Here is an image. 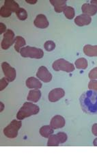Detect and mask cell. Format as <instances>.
<instances>
[{"label":"cell","instance_id":"cell-1","mask_svg":"<svg viewBox=\"0 0 97 158\" xmlns=\"http://www.w3.org/2000/svg\"><path fill=\"white\" fill-rule=\"evenodd\" d=\"M83 111L88 114H97V92L87 90L81 94L79 99Z\"/></svg>","mask_w":97,"mask_h":158},{"label":"cell","instance_id":"cell-2","mask_svg":"<svg viewBox=\"0 0 97 158\" xmlns=\"http://www.w3.org/2000/svg\"><path fill=\"white\" fill-rule=\"evenodd\" d=\"M39 111L40 107L37 105H35L32 102H26L17 112V118L18 121H22L33 115L38 114Z\"/></svg>","mask_w":97,"mask_h":158},{"label":"cell","instance_id":"cell-3","mask_svg":"<svg viewBox=\"0 0 97 158\" xmlns=\"http://www.w3.org/2000/svg\"><path fill=\"white\" fill-rule=\"evenodd\" d=\"M20 54L23 58H30L34 59H41L44 56V52L41 49L34 47L27 46L21 49Z\"/></svg>","mask_w":97,"mask_h":158},{"label":"cell","instance_id":"cell-4","mask_svg":"<svg viewBox=\"0 0 97 158\" xmlns=\"http://www.w3.org/2000/svg\"><path fill=\"white\" fill-rule=\"evenodd\" d=\"M22 127L21 121L12 120L11 123L4 129V134L6 137L10 139H14L17 137L18 130Z\"/></svg>","mask_w":97,"mask_h":158},{"label":"cell","instance_id":"cell-5","mask_svg":"<svg viewBox=\"0 0 97 158\" xmlns=\"http://www.w3.org/2000/svg\"><path fill=\"white\" fill-rule=\"evenodd\" d=\"M52 68L55 71H65L67 73H71L75 71V67L72 63L68 62L63 58L58 59L55 60L52 64Z\"/></svg>","mask_w":97,"mask_h":158},{"label":"cell","instance_id":"cell-6","mask_svg":"<svg viewBox=\"0 0 97 158\" xmlns=\"http://www.w3.org/2000/svg\"><path fill=\"white\" fill-rule=\"evenodd\" d=\"M68 140V136L64 132H58L57 134L49 136L47 142L48 147H58L59 144H63Z\"/></svg>","mask_w":97,"mask_h":158},{"label":"cell","instance_id":"cell-7","mask_svg":"<svg viewBox=\"0 0 97 158\" xmlns=\"http://www.w3.org/2000/svg\"><path fill=\"white\" fill-rule=\"evenodd\" d=\"M15 38L16 37H15L14 31L10 29L7 30L4 34V38L1 43L2 48L4 50L8 49L14 43Z\"/></svg>","mask_w":97,"mask_h":158},{"label":"cell","instance_id":"cell-8","mask_svg":"<svg viewBox=\"0 0 97 158\" xmlns=\"http://www.w3.org/2000/svg\"><path fill=\"white\" fill-rule=\"evenodd\" d=\"M2 69L5 75V77L10 82L14 81L17 77L16 69L12 67L7 62H4L2 63Z\"/></svg>","mask_w":97,"mask_h":158},{"label":"cell","instance_id":"cell-9","mask_svg":"<svg viewBox=\"0 0 97 158\" xmlns=\"http://www.w3.org/2000/svg\"><path fill=\"white\" fill-rule=\"evenodd\" d=\"M81 10L83 15L90 17L95 15L97 13V0H92L90 3H86L81 6Z\"/></svg>","mask_w":97,"mask_h":158},{"label":"cell","instance_id":"cell-10","mask_svg":"<svg viewBox=\"0 0 97 158\" xmlns=\"http://www.w3.org/2000/svg\"><path fill=\"white\" fill-rule=\"evenodd\" d=\"M36 76L44 83H49L52 80V75L46 66H41L36 73Z\"/></svg>","mask_w":97,"mask_h":158},{"label":"cell","instance_id":"cell-11","mask_svg":"<svg viewBox=\"0 0 97 158\" xmlns=\"http://www.w3.org/2000/svg\"><path fill=\"white\" fill-rule=\"evenodd\" d=\"M65 96V91L60 88H54L52 90L50 91L49 93L48 99L50 102L54 103L57 102L62 98H63Z\"/></svg>","mask_w":97,"mask_h":158},{"label":"cell","instance_id":"cell-12","mask_svg":"<svg viewBox=\"0 0 97 158\" xmlns=\"http://www.w3.org/2000/svg\"><path fill=\"white\" fill-rule=\"evenodd\" d=\"M34 25L36 27L40 29H45L47 28L49 26V21L45 15L42 14H40L36 16V17L34 21Z\"/></svg>","mask_w":97,"mask_h":158},{"label":"cell","instance_id":"cell-13","mask_svg":"<svg viewBox=\"0 0 97 158\" xmlns=\"http://www.w3.org/2000/svg\"><path fill=\"white\" fill-rule=\"evenodd\" d=\"M66 124L65 119L60 115H56L54 116L50 122V125L54 129H58L63 128Z\"/></svg>","mask_w":97,"mask_h":158},{"label":"cell","instance_id":"cell-14","mask_svg":"<svg viewBox=\"0 0 97 158\" xmlns=\"http://www.w3.org/2000/svg\"><path fill=\"white\" fill-rule=\"evenodd\" d=\"M92 22V18L86 15H81L75 19V23L79 27L88 26Z\"/></svg>","mask_w":97,"mask_h":158},{"label":"cell","instance_id":"cell-15","mask_svg":"<svg viewBox=\"0 0 97 158\" xmlns=\"http://www.w3.org/2000/svg\"><path fill=\"white\" fill-rule=\"evenodd\" d=\"M67 0H50V3L54 6V10L58 13L64 12L67 8Z\"/></svg>","mask_w":97,"mask_h":158},{"label":"cell","instance_id":"cell-16","mask_svg":"<svg viewBox=\"0 0 97 158\" xmlns=\"http://www.w3.org/2000/svg\"><path fill=\"white\" fill-rule=\"evenodd\" d=\"M26 86L30 89H40L42 86L41 81L38 78L34 77H30L27 79L26 81Z\"/></svg>","mask_w":97,"mask_h":158},{"label":"cell","instance_id":"cell-17","mask_svg":"<svg viewBox=\"0 0 97 158\" xmlns=\"http://www.w3.org/2000/svg\"><path fill=\"white\" fill-rule=\"evenodd\" d=\"M41 97V92L39 89H35L30 90L27 97L28 102H31L32 103H37L40 100Z\"/></svg>","mask_w":97,"mask_h":158},{"label":"cell","instance_id":"cell-18","mask_svg":"<svg viewBox=\"0 0 97 158\" xmlns=\"http://www.w3.org/2000/svg\"><path fill=\"white\" fill-rule=\"evenodd\" d=\"M83 53L89 57H97V45H86L83 47Z\"/></svg>","mask_w":97,"mask_h":158},{"label":"cell","instance_id":"cell-19","mask_svg":"<svg viewBox=\"0 0 97 158\" xmlns=\"http://www.w3.org/2000/svg\"><path fill=\"white\" fill-rule=\"evenodd\" d=\"M54 129L51 127V125H44L40 129L39 133L43 138H49V136L54 134Z\"/></svg>","mask_w":97,"mask_h":158},{"label":"cell","instance_id":"cell-20","mask_svg":"<svg viewBox=\"0 0 97 158\" xmlns=\"http://www.w3.org/2000/svg\"><path fill=\"white\" fill-rule=\"evenodd\" d=\"M6 8H8L12 12H16L19 10V5L18 3L14 0H6L4 2V5Z\"/></svg>","mask_w":97,"mask_h":158},{"label":"cell","instance_id":"cell-21","mask_svg":"<svg viewBox=\"0 0 97 158\" xmlns=\"http://www.w3.org/2000/svg\"><path fill=\"white\" fill-rule=\"evenodd\" d=\"M26 42L24 38L20 36H17L15 38V42H14V49L16 50L17 52H19L21 49L26 46Z\"/></svg>","mask_w":97,"mask_h":158},{"label":"cell","instance_id":"cell-22","mask_svg":"<svg viewBox=\"0 0 97 158\" xmlns=\"http://www.w3.org/2000/svg\"><path fill=\"white\" fill-rule=\"evenodd\" d=\"M75 65L77 69H83V70H85V69H87V66H88V63H87V60L86 58H80L75 61Z\"/></svg>","mask_w":97,"mask_h":158},{"label":"cell","instance_id":"cell-23","mask_svg":"<svg viewBox=\"0 0 97 158\" xmlns=\"http://www.w3.org/2000/svg\"><path fill=\"white\" fill-rule=\"evenodd\" d=\"M64 15L68 19H73L75 15V9L71 7V6H67V8L65 9V10L63 12Z\"/></svg>","mask_w":97,"mask_h":158},{"label":"cell","instance_id":"cell-24","mask_svg":"<svg viewBox=\"0 0 97 158\" xmlns=\"http://www.w3.org/2000/svg\"><path fill=\"white\" fill-rule=\"evenodd\" d=\"M16 15L17 16L18 19L21 21H25L27 19V12L26 10V9H24L23 8H20L19 10H18L17 12Z\"/></svg>","mask_w":97,"mask_h":158},{"label":"cell","instance_id":"cell-25","mask_svg":"<svg viewBox=\"0 0 97 158\" xmlns=\"http://www.w3.org/2000/svg\"><path fill=\"white\" fill-rule=\"evenodd\" d=\"M44 48L46 52H52L54 51L55 48V43L52 40L46 41L44 44Z\"/></svg>","mask_w":97,"mask_h":158},{"label":"cell","instance_id":"cell-26","mask_svg":"<svg viewBox=\"0 0 97 158\" xmlns=\"http://www.w3.org/2000/svg\"><path fill=\"white\" fill-rule=\"evenodd\" d=\"M12 12L9 10L8 8H7L5 6H3L0 8V15L1 17H4V18H8L10 17Z\"/></svg>","mask_w":97,"mask_h":158},{"label":"cell","instance_id":"cell-27","mask_svg":"<svg viewBox=\"0 0 97 158\" xmlns=\"http://www.w3.org/2000/svg\"><path fill=\"white\" fill-rule=\"evenodd\" d=\"M9 83H10V81H9L5 77L2 78L1 81H0V91L4 90L5 88L8 86Z\"/></svg>","mask_w":97,"mask_h":158},{"label":"cell","instance_id":"cell-28","mask_svg":"<svg viewBox=\"0 0 97 158\" xmlns=\"http://www.w3.org/2000/svg\"><path fill=\"white\" fill-rule=\"evenodd\" d=\"M88 77L91 80H97V67H95L90 71Z\"/></svg>","mask_w":97,"mask_h":158},{"label":"cell","instance_id":"cell-29","mask_svg":"<svg viewBox=\"0 0 97 158\" xmlns=\"http://www.w3.org/2000/svg\"><path fill=\"white\" fill-rule=\"evenodd\" d=\"M88 88L90 90H95L97 92V80H91L88 84Z\"/></svg>","mask_w":97,"mask_h":158},{"label":"cell","instance_id":"cell-30","mask_svg":"<svg viewBox=\"0 0 97 158\" xmlns=\"http://www.w3.org/2000/svg\"><path fill=\"white\" fill-rule=\"evenodd\" d=\"M6 31H7V28L6 25L3 23H0V34H4Z\"/></svg>","mask_w":97,"mask_h":158},{"label":"cell","instance_id":"cell-31","mask_svg":"<svg viewBox=\"0 0 97 158\" xmlns=\"http://www.w3.org/2000/svg\"><path fill=\"white\" fill-rule=\"evenodd\" d=\"M92 132L95 136H97V123H95V124L92 125Z\"/></svg>","mask_w":97,"mask_h":158},{"label":"cell","instance_id":"cell-32","mask_svg":"<svg viewBox=\"0 0 97 158\" xmlns=\"http://www.w3.org/2000/svg\"><path fill=\"white\" fill-rule=\"evenodd\" d=\"M38 0H26V2L29 4H35Z\"/></svg>","mask_w":97,"mask_h":158},{"label":"cell","instance_id":"cell-33","mask_svg":"<svg viewBox=\"0 0 97 158\" xmlns=\"http://www.w3.org/2000/svg\"><path fill=\"white\" fill-rule=\"evenodd\" d=\"M0 105H1V110H0V112H2L3 111H4V110L5 105L2 102H0Z\"/></svg>","mask_w":97,"mask_h":158},{"label":"cell","instance_id":"cell-34","mask_svg":"<svg viewBox=\"0 0 97 158\" xmlns=\"http://www.w3.org/2000/svg\"><path fill=\"white\" fill-rule=\"evenodd\" d=\"M93 145L95 147H97V138H95V140H94V141H93Z\"/></svg>","mask_w":97,"mask_h":158}]
</instances>
